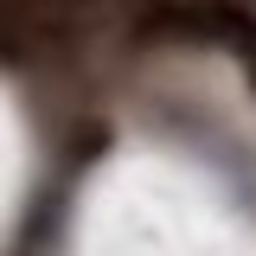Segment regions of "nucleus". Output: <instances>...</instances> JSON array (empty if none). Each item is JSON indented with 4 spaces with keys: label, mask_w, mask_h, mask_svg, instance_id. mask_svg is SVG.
Listing matches in <instances>:
<instances>
[{
    "label": "nucleus",
    "mask_w": 256,
    "mask_h": 256,
    "mask_svg": "<svg viewBox=\"0 0 256 256\" xmlns=\"http://www.w3.org/2000/svg\"><path fill=\"white\" fill-rule=\"evenodd\" d=\"M250 77H256V38H250Z\"/></svg>",
    "instance_id": "obj_1"
}]
</instances>
